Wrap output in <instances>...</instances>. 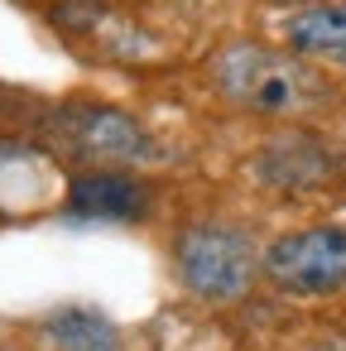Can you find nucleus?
I'll return each mask as SVG.
<instances>
[{
    "instance_id": "1",
    "label": "nucleus",
    "mask_w": 346,
    "mask_h": 351,
    "mask_svg": "<svg viewBox=\"0 0 346 351\" xmlns=\"http://www.w3.org/2000/svg\"><path fill=\"white\" fill-rule=\"evenodd\" d=\"M212 82L221 87L226 101H236L245 111H264V116L308 111L327 92L303 53H279V49H264V44L221 49L217 63H212Z\"/></svg>"
},
{
    "instance_id": "2",
    "label": "nucleus",
    "mask_w": 346,
    "mask_h": 351,
    "mask_svg": "<svg viewBox=\"0 0 346 351\" xmlns=\"http://www.w3.org/2000/svg\"><path fill=\"white\" fill-rule=\"evenodd\" d=\"M173 269L188 293L207 303H231L255 284L260 255L245 226L231 221H193L173 241Z\"/></svg>"
},
{
    "instance_id": "3",
    "label": "nucleus",
    "mask_w": 346,
    "mask_h": 351,
    "mask_svg": "<svg viewBox=\"0 0 346 351\" xmlns=\"http://www.w3.org/2000/svg\"><path fill=\"white\" fill-rule=\"evenodd\" d=\"M49 135L53 145L68 154V159H82V164H106V169H121V164H140L154 154L149 135L140 130L135 116L116 111V106H58L49 116Z\"/></svg>"
},
{
    "instance_id": "4",
    "label": "nucleus",
    "mask_w": 346,
    "mask_h": 351,
    "mask_svg": "<svg viewBox=\"0 0 346 351\" xmlns=\"http://www.w3.org/2000/svg\"><path fill=\"white\" fill-rule=\"evenodd\" d=\"M264 279L298 298L346 289V226H303L264 250Z\"/></svg>"
},
{
    "instance_id": "5",
    "label": "nucleus",
    "mask_w": 346,
    "mask_h": 351,
    "mask_svg": "<svg viewBox=\"0 0 346 351\" xmlns=\"http://www.w3.org/2000/svg\"><path fill=\"white\" fill-rule=\"evenodd\" d=\"M145 207H149V193L130 173H116V169L82 173L68 188V212L82 221H140Z\"/></svg>"
},
{
    "instance_id": "6",
    "label": "nucleus",
    "mask_w": 346,
    "mask_h": 351,
    "mask_svg": "<svg viewBox=\"0 0 346 351\" xmlns=\"http://www.w3.org/2000/svg\"><path fill=\"white\" fill-rule=\"evenodd\" d=\"M255 173L274 188H322L332 173H336V154L308 135H288V140H274L260 149L255 159Z\"/></svg>"
},
{
    "instance_id": "7",
    "label": "nucleus",
    "mask_w": 346,
    "mask_h": 351,
    "mask_svg": "<svg viewBox=\"0 0 346 351\" xmlns=\"http://www.w3.org/2000/svg\"><path fill=\"white\" fill-rule=\"evenodd\" d=\"M284 39L303 58H322V63L346 68V0H312V5H303L284 25Z\"/></svg>"
},
{
    "instance_id": "8",
    "label": "nucleus",
    "mask_w": 346,
    "mask_h": 351,
    "mask_svg": "<svg viewBox=\"0 0 346 351\" xmlns=\"http://www.w3.org/2000/svg\"><path fill=\"white\" fill-rule=\"evenodd\" d=\"M44 337H49L58 351H116V346H121L116 322H111L106 313H97V308H82V303L49 313Z\"/></svg>"
},
{
    "instance_id": "9",
    "label": "nucleus",
    "mask_w": 346,
    "mask_h": 351,
    "mask_svg": "<svg viewBox=\"0 0 346 351\" xmlns=\"http://www.w3.org/2000/svg\"><path fill=\"white\" fill-rule=\"evenodd\" d=\"M308 351H346V337H317Z\"/></svg>"
},
{
    "instance_id": "10",
    "label": "nucleus",
    "mask_w": 346,
    "mask_h": 351,
    "mask_svg": "<svg viewBox=\"0 0 346 351\" xmlns=\"http://www.w3.org/2000/svg\"><path fill=\"white\" fill-rule=\"evenodd\" d=\"M284 5H312V0H284Z\"/></svg>"
}]
</instances>
